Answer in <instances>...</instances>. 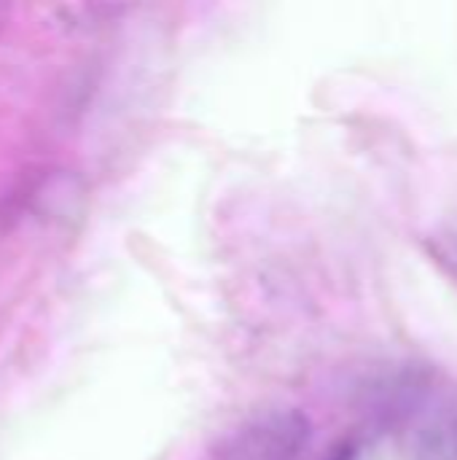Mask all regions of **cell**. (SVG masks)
Listing matches in <instances>:
<instances>
[{
    "label": "cell",
    "mask_w": 457,
    "mask_h": 460,
    "mask_svg": "<svg viewBox=\"0 0 457 460\" xmlns=\"http://www.w3.org/2000/svg\"><path fill=\"white\" fill-rule=\"evenodd\" d=\"M423 460H457V418L428 429L423 445H420Z\"/></svg>",
    "instance_id": "7a4b0ae2"
},
{
    "label": "cell",
    "mask_w": 457,
    "mask_h": 460,
    "mask_svg": "<svg viewBox=\"0 0 457 460\" xmlns=\"http://www.w3.org/2000/svg\"><path fill=\"white\" fill-rule=\"evenodd\" d=\"M43 181H46L43 170H30L0 197V234H5L19 224V218L30 210V205L40 194Z\"/></svg>",
    "instance_id": "6da1fadb"
},
{
    "label": "cell",
    "mask_w": 457,
    "mask_h": 460,
    "mask_svg": "<svg viewBox=\"0 0 457 460\" xmlns=\"http://www.w3.org/2000/svg\"><path fill=\"white\" fill-rule=\"evenodd\" d=\"M356 456H358V453H356V447H353V445H347V442H342L339 447H334V450H331V456H329L326 460H356Z\"/></svg>",
    "instance_id": "3957f363"
}]
</instances>
